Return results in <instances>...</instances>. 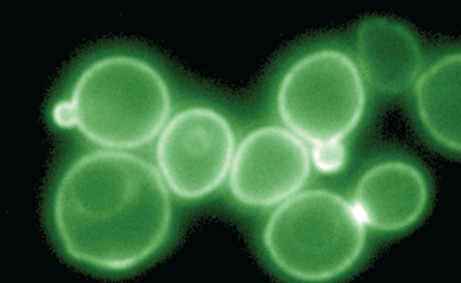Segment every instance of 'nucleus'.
Segmentation results:
<instances>
[{
  "label": "nucleus",
  "mask_w": 461,
  "mask_h": 283,
  "mask_svg": "<svg viewBox=\"0 0 461 283\" xmlns=\"http://www.w3.org/2000/svg\"><path fill=\"white\" fill-rule=\"evenodd\" d=\"M53 221L71 260L125 271L166 243L173 201L156 165L131 152L100 148L77 159L61 177Z\"/></svg>",
  "instance_id": "nucleus-1"
},
{
  "label": "nucleus",
  "mask_w": 461,
  "mask_h": 283,
  "mask_svg": "<svg viewBox=\"0 0 461 283\" xmlns=\"http://www.w3.org/2000/svg\"><path fill=\"white\" fill-rule=\"evenodd\" d=\"M78 132L107 150L146 147L171 119L161 73L134 56H107L83 71L69 98Z\"/></svg>",
  "instance_id": "nucleus-2"
},
{
  "label": "nucleus",
  "mask_w": 461,
  "mask_h": 283,
  "mask_svg": "<svg viewBox=\"0 0 461 283\" xmlns=\"http://www.w3.org/2000/svg\"><path fill=\"white\" fill-rule=\"evenodd\" d=\"M366 225L350 201L308 189L281 202L264 229L272 263L301 282H330L352 269L366 248Z\"/></svg>",
  "instance_id": "nucleus-3"
},
{
  "label": "nucleus",
  "mask_w": 461,
  "mask_h": 283,
  "mask_svg": "<svg viewBox=\"0 0 461 283\" xmlns=\"http://www.w3.org/2000/svg\"><path fill=\"white\" fill-rule=\"evenodd\" d=\"M366 81L348 54L320 49L281 80L277 111L287 130L310 146L343 142L364 117Z\"/></svg>",
  "instance_id": "nucleus-4"
},
{
  "label": "nucleus",
  "mask_w": 461,
  "mask_h": 283,
  "mask_svg": "<svg viewBox=\"0 0 461 283\" xmlns=\"http://www.w3.org/2000/svg\"><path fill=\"white\" fill-rule=\"evenodd\" d=\"M235 150L230 121L213 108L190 107L166 123L158 137L156 161L175 196L198 201L227 181Z\"/></svg>",
  "instance_id": "nucleus-5"
},
{
  "label": "nucleus",
  "mask_w": 461,
  "mask_h": 283,
  "mask_svg": "<svg viewBox=\"0 0 461 283\" xmlns=\"http://www.w3.org/2000/svg\"><path fill=\"white\" fill-rule=\"evenodd\" d=\"M312 154L291 130L267 125L239 144L229 186L235 201L249 208H274L298 194L312 175Z\"/></svg>",
  "instance_id": "nucleus-6"
},
{
  "label": "nucleus",
  "mask_w": 461,
  "mask_h": 283,
  "mask_svg": "<svg viewBox=\"0 0 461 283\" xmlns=\"http://www.w3.org/2000/svg\"><path fill=\"white\" fill-rule=\"evenodd\" d=\"M429 199L420 169L402 161L380 162L360 177L353 208L368 228L397 233L424 215Z\"/></svg>",
  "instance_id": "nucleus-7"
},
{
  "label": "nucleus",
  "mask_w": 461,
  "mask_h": 283,
  "mask_svg": "<svg viewBox=\"0 0 461 283\" xmlns=\"http://www.w3.org/2000/svg\"><path fill=\"white\" fill-rule=\"evenodd\" d=\"M358 71L382 93H402L420 78L422 53L407 27L384 17L366 19L357 34Z\"/></svg>",
  "instance_id": "nucleus-8"
},
{
  "label": "nucleus",
  "mask_w": 461,
  "mask_h": 283,
  "mask_svg": "<svg viewBox=\"0 0 461 283\" xmlns=\"http://www.w3.org/2000/svg\"><path fill=\"white\" fill-rule=\"evenodd\" d=\"M460 53L447 54L416 80V110L434 140L460 152Z\"/></svg>",
  "instance_id": "nucleus-9"
},
{
  "label": "nucleus",
  "mask_w": 461,
  "mask_h": 283,
  "mask_svg": "<svg viewBox=\"0 0 461 283\" xmlns=\"http://www.w3.org/2000/svg\"><path fill=\"white\" fill-rule=\"evenodd\" d=\"M310 154H312V167L323 174L339 172L345 167V162H347V147L343 142L312 146Z\"/></svg>",
  "instance_id": "nucleus-10"
},
{
  "label": "nucleus",
  "mask_w": 461,
  "mask_h": 283,
  "mask_svg": "<svg viewBox=\"0 0 461 283\" xmlns=\"http://www.w3.org/2000/svg\"><path fill=\"white\" fill-rule=\"evenodd\" d=\"M53 120L59 128H77V120H75V110L69 100L56 103L53 108Z\"/></svg>",
  "instance_id": "nucleus-11"
}]
</instances>
